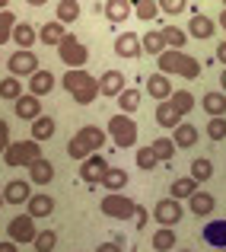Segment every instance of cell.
Segmentation results:
<instances>
[{"label":"cell","instance_id":"1","mask_svg":"<svg viewBox=\"0 0 226 252\" xmlns=\"http://www.w3.org/2000/svg\"><path fill=\"white\" fill-rule=\"evenodd\" d=\"M64 90L74 96V102L80 105H92L99 99V80L89 74V70H67V74L61 77Z\"/></svg>","mask_w":226,"mask_h":252},{"label":"cell","instance_id":"2","mask_svg":"<svg viewBox=\"0 0 226 252\" xmlns=\"http://www.w3.org/2000/svg\"><path fill=\"white\" fill-rule=\"evenodd\" d=\"M105 144V131L96 128V125H86V128H80L74 137H70L67 144V157L70 160H89L92 154H99V147Z\"/></svg>","mask_w":226,"mask_h":252},{"label":"cell","instance_id":"3","mask_svg":"<svg viewBox=\"0 0 226 252\" xmlns=\"http://www.w3.org/2000/svg\"><path fill=\"white\" fill-rule=\"evenodd\" d=\"M156 64H159V74L163 77L178 74V77H185V80H198V77H201V61L185 55V51H163V55L156 58Z\"/></svg>","mask_w":226,"mask_h":252},{"label":"cell","instance_id":"4","mask_svg":"<svg viewBox=\"0 0 226 252\" xmlns=\"http://www.w3.org/2000/svg\"><path fill=\"white\" fill-rule=\"evenodd\" d=\"M42 157V144H35V141H10V147L3 150V163L6 166H32V163Z\"/></svg>","mask_w":226,"mask_h":252},{"label":"cell","instance_id":"5","mask_svg":"<svg viewBox=\"0 0 226 252\" xmlns=\"http://www.w3.org/2000/svg\"><path fill=\"white\" fill-rule=\"evenodd\" d=\"M57 58H61L64 64H67L70 70H86V61H89V48H86L83 42H80L77 35H64V42L57 45Z\"/></svg>","mask_w":226,"mask_h":252},{"label":"cell","instance_id":"6","mask_svg":"<svg viewBox=\"0 0 226 252\" xmlns=\"http://www.w3.org/2000/svg\"><path fill=\"white\" fill-rule=\"evenodd\" d=\"M105 131H109V137H112V141H115L121 150H128L131 144H137V122H134V118H128V115H121V112L109 118Z\"/></svg>","mask_w":226,"mask_h":252},{"label":"cell","instance_id":"7","mask_svg":"<svg viewBox=\"0 0 226 252\" xmlns=\"http://www.w3.org/2000/svg\"><path fill=\"white\" fill-rule=\"evenodd\" d=\"M99 208H102V214H105V217H115V220H131V217H134V208H137V204L131 201L128 195H105Z\"/></svg>","mask_w":226,"mask_h":252},{"label":"cell","instance_id":"8","mask_svg":"<svg viewBox=\"0 0 226 252\" xmlns=\"http://www.w3.org/2000/svg\"><path fill=\"white\" fill-rule=\"evenodd\" d=\"M35 220H32L29 214H16L10 223H6V236H10V243L16 246V243H32L35 240Z\"/></svg>","mask_w":226,"mask_h":252},{"label":"cell","instance_id":"9","mask_svg":"<svg viewBox=\"0 0 226 252\" xmlns=\"http://www.w3.org/2000/svg\"><path fill=\"white\" fill-rule=\"evenodd\" d=\"M6 67H10V77H32L38 70V55L35 51H13L6 58Z\"/></svg>","mask_w":226,"mask_h":252},{"label":"cell","instance_id":"10","mask_svg":"<svg viewBox=\"0 0 226 252\" xmlns=\"http://www.w3.org/2000/svg\"><path fill=\"white\" fill-rule=\"evenodd\" d=\"M153 220L163 223V230H172L178 220H182V201H172V198H163V201H156V208L150 211Z\"/></svg>","mask_w":226,"mask_h":252},{"label":"cell","instance_id":"11","mask_svg":"<svg viewBox=\"0 0 226 252\" xmlns=\"http://www.w3.org/2000/svg\"><path fill=\"white\" fill-rule=\"evenodd\" d=\"M105 169H109L105 157L102 154H92L89 160L80 163V179H83L86 185H99V182H102V176H105Z\"/></svg>","mask_w":226,"mask_h":252},{"label":"cell","instance_id":"12","mask_svg":"<svg viewBox=\"0 0 226 252\" xmlns=\"http://www.w3.org/2000/svg\"><path fill=\"white\" fill-rule=\"evenodd\" d=\"M13 112H16V118H23V122H35L38 115H45L42 112V99H35V96H29V93H23V96L13 102Z\"/></svg>","mask_w":226,"mask_h":252},{"label":"cell","instance_id":"13","mask_svg":"<svg viewBox=\"0 0 226 252\" xmlns=\"http://www.w3.org/2000/svg\"><path fill=\"white\" fill-rule=\"evenodd\" d=\"M10 42L16 45V51H32V45L38 42V29L32 23H16V26H13Z\"/></svg>","mask_w":226,"mask_h":252},{"label":"cell","instance_id":"14","mask_svg":"<svg viewBox=\"0 0 226 252\" xmlns=\"http://www.w3.org/2000/svg\"><path fill=\"white\" fill-rule=\"evenodd\" d=\"M185 32H188L191 38H198V42H207V38L217 32V23L210 16H204V13H195V16L188 19V29Z\"/></svg>","mask_w":226,"mask_h":252},{"label":"cell","instance_id":"15","mask_svg":"<svg viewBox=\"0 0 226 252\" xmlns=\"http://www.w3.org/2000/svg\"><path fill=\"white\" fill-rule=\"evenodd\" d=\"M115 55L118 58H141L143 55L141 35H134V32H121V35L115 38Z\"/></svg>","mask_w":226,"mask_h":252},{"label":"cell","instance_id":"16","mask_svg":"<svg viewBox=\"0 0 226 252\" xmlns=\"http://www.w3.org/2000/svg\"><path fill=\"white\" fill-rule=\"evenodd\" d=\"M124 93V74L121 70H105L102 77H99V96H121Z\"/></svg>","mask_w":226,"mask_h":252},{"label":"cell","instance_id":"17","mask_svg":"<svg viewBox=\"0 0 226 252\" xmlns=\"http://www.w3.org/2000/svg\"><path fill=\"white\" fill-rule=\"evenodd\" d=\"M32 198V185L26 182V179H13V182H6L3 189V201L6 204H26Z\"/></svg>","mask_w":226,"mask_h":252},{"label":"cell","instance_id":"18","mask_svg":"<svg viewBox=\"0 0 226 252\" xmlns=\"http://www.w3.org/2000/svg\"><path fill=\"white\" fill-rule=\"evenodd\" d=\"M51 90H55V74H51V70H42V67H38L35 74L29 77V96L42 99V96H48Z\"/></svg>","mask_w":226,"mask_h":252},{"label":"cell","instance_id":"19","mask_svg":"<svg viewBox=\"0 0 226 252\" xmlns=\"http://www.w3.org/2000/svg\"><path fill=\"white\" fill-rule=\"evenodd\" d=\"M26 204H29V217L32 220H45V217L55 214V195H32Z\"/></svg>","mask_w":226,"mask_h":252},{"label":"cell","instance_id":"20","mask_svg":"<svg viewBox=\"0 0 226 252\" xmlns=\"http://www.w3.org/2000/svg\"><path fill=\"white\" fill-rule=\"evenodd\" d=\"M188 208H191V214H198V217H207V214H214V208H217V198L210 195V191L198 189L195 195L188 198Z\"/></svg>","mask_w":226,"mask_h":252},{"label":"cell","instance_id":"21","mask_svg":"<svg viewBox=\"0 0 226 252\" xmlns=\"http://www.w3.org/2000/svg\"><path fill=\"white\" fill-rule=\"evenodd\" d=\"M204 243L207 246H214V252L226 249V220H210L207 227H204Z\"/></svg>","mask_w":226,"mask_h":252},{"label":"cell","instance_id":"22","mask_svg":"<svg viewBox=\"0 0 226 252\" xmlns=\"http://www.w3.org/2000/svg\"><path fill=\"white\" fill-rule=\"evenodd\" d=\"M29 169V182L32 185H48L51 179H55V163H48L45 157H38L32 166H26Z\"/></svg>","mask_w":226,"mask_h":252},{"label":"cell","instance_id":"23","mask_svg":"<svg viewBox=\"0 0 226 252\" xmlns=\"http://www.w3.org/2000/svg\"><path fill=\"white\" fill-rule=\"evenodd\" d=\"M147 93L156 102H169V96H172V83H169V77H163V74H150L147 77Z\"/></svg>","mask_w":226,"mask_h":252},{"label":"cell","instance_id":"24","mask_svg":"<svg viewBox=\"0 0 226 252\" xmlns=\"http://www.w3.org/2000/svg\"><path fill=\"white\" fill-rule=\"evenodd\" d=\"M29 131H32V141H35V144H42V141H48V137H55L57 122H55L51 115H38L35 122L29 125Z\"/></svg>","mask_w":226,"mask_h":252},{"label":"cell","instance_id":"25","mask_svg":"<svg viewBox=\"0 0 226 252\" xmlns=\"http://www.w3.org/2000/svg\"><path fill=\"white\" fill-rule=\"evenodd\" d=\"M172 144H175V150L178 147H182V150L195 147V144H198V128H195V125H188V122H182L175 131H172Z\"/></svg>","mask_w":226,"mask_h":252},{"label":"cell","instance_id":"26","mask_svg":"<svg viewBox=\"0 0 226 252\" xmlns=\"http://www.w3.org/2000/svg\"><path fill=\"white\" fill-rule=\"evenodd\" d=\"M64 35H67V29H64L57 19H51V23H45L42 29H38V42L51 45V48H55V45H61V42H64Z\"/></svg>","mask_w":226,"mask_h":252},{"label":"cell","instance_id":"27","mask_svg":"<svg viewBox=\"0 0 226 252\" xmlns=\"http://www.w3.org/2000/svg\"><path fill=\"white\" fill-rule=\"evenodd\" d=\"M201 105H204V112H207V118H223L226 115V96L223 93H204Z\"/></svg>","mask_w":226,"mask_h":252},{"label":"cell","instance_id":"28","mask_svg":"<svg viewBox=\"0 0 226 252\" xmlns=\"http://www.w3.org/2000/svg\"><path fill=\"white\" fill-rule=\"evenodd\" d=\"M159 35H163V42H166L169 51H182L185 42H188V32L178 29V26H166V29H159Z\"/></svg>","mask_w":226,"mask_h":252},{"label":"cell","instance_id":"29","mask_svg":"<svg viewBox=\"0 0 226 252\" xmlns=\"http://www.w3.org/2000/svg\"><path fill=\"white\" fill-rule=\"evenodd\" d=\"M198 191V182L191 176H182V179H175V182L169 185V198L172 201H182V198H191Z\"/></svg>","mask_w":226,"mask_h":252},{"label":"cell","instance_id":"30","mask_svg":"<svg viewBox=\"0 0 226 252\" xmlns=\"http://www.w3.org/2000/svg\"><path fill=\"white\" fill-rule=\"evenodd\" d=\"M99 185H105L109 191H121L124 185H128V169H121V166H109Z\"/></svg>","mask_w":226,"mask_h":252},{"label":"cell","instance_id":"31","mask_svg":"<svg viewBox=\"0 0 226 252\" xmlns=\"http://www.w3.org/2000/svg\"><path fill=\"white\" fill-rule=\"evenodd\" d=\"M153 118H156V125H163V128H172V131H175L178 125H182L178 112L172 109L169 102H156V115H153Z\"/></svg>","mask_w":226,"mask_h":252},{"label":"cell","instance_id":"32","mask_svg":"<svg viewBox=\"0 0 226 252\" xmlns=\"http://www.w3.org/2000/svg\"><path fill=\"white\" fill-rule=\"evenodd\" d=\"M131 13H134V6H131L128 0H109V3H105V16H109V23H124Z\"/></svg>","mask_w":226,"mask_h":252},{"label":"cell","instance_id":"33","mask_svg":"<svg viewBox=\"0 0 226 252\" xmlns=\"http://www.w3.org/2000/svg\"><path fill=\"white\" fill-rule=\"evenodd\" d=\"M169 105L178 112V118H182V115H188V112L195 109V96H191V93H185V90H172Z\"/></svg>","mask_w":226,"mask_h":252},{"label":"cell","instance_id":"34","mask_svg":"<svg viewBox=\"0 0 226 252\" xmlns=\"http://www.w3.org/2000/svg\"><path fill=\"white\" fill-rule=\"evenodd\" d=\"M153 157H156V163H169L172 157H175V144H172V137H156V141L150 144Z\"/></svg>","mask_w":226,"mask_h":252},{"label":"cell","instance_id":"35","mask_svg":"<svg viewBox=\"0 0 226 252\" xmlns=\"http://www.w3.org/2000/svg\"><path fill=\"white\" fill-rule=\"evenodd\" d=\"M175 246H178L175 230H163V227H159L156 233H153V249H156V252H172Z\"/></svg>","mask_w":226,"mask_h":252},{"label":"cell","instance_id":"36","mask_svg":"<svg viewBox=\"0 0 226 252\" xmlns=\"http://www.w3.org/2000/svg\"><path fill=\"white\" fill-rule=\"evenodd\" d=\"M55 16H57L61 26L77 23V19H80V3H74V0H61V3L55 6Z\"/></svg>","mask_w":226,"mask_h":252},{"label":"cell","instance_id":"37","mask_svg":"<svg viewBox=\"0 0 226 252\" xmlns=\"http://www.w3.org/2000/svg\"><path fill=\"white\" fill-rule=\"evenodd\" d=\"M118 105H121V115H134L137 109H141V90H134V86H124V93L118 96Z\"/></svg>","mask_w":226,"mask_h":252},{"label":"cell","instance_id":"38","mask_svg":"<svg viewBox=\"0 0 226 252\" xmlns=\"http://www.w3.org/2000/svg\"><path fill=\"white\" fill-rule=\"evenodd\" d=\"M141 48L147 51V55H153V58H159L163 51H169V48H166V42H163V35H159V29L156 32H147V35L141 38Z\"/></svg>","mask_w":226,"mask_h":252},{"label":"cell","instance_id":"39","mask_svg":"<svg viewBox=\"0 0 226 252\" xmlns=\"http://www.w3.org/2000/svg\"><path fill=\"white\" fill-rule=\"evenodd\" d=\"M210 176H214V163H210L207 157H198V160L191 163V179L201 185V182H207Z\"/></svg>","mask_w":226,"mask_h":252},{"label":"cell","instance_id":"40","mask_svg":"<svg viewBox=\"0 0 226 252\" xmlns=\"http://www.w3.org/2000/svg\"><path fill=\"white\" fill-rule=\"evenodd\" d=\"M19 96H23V83H19L16 77H3V80H0V99H10V102H16Z\"/></svg>","mask_w":226,"mask_h":252},{"label":"cell","instance_id":"41","mask_svg":"<svg viewBox=\"0 0 226 252\" xmlns=\"http://www.w3.org/2000/svg\"><path fill=\"white\" fill-rule=\"evenodd\" d=\"M32 246H35V252H55V246H57V233H55V230H42V233H35Z\"/></svg>","mask_w":226,"mask_h":252},{"label":"cell","instance_id":"42","mask_svg":"<svg viewBox=\"0 0 226 252\" xmlns=\"http://www.w3.org/2000/svg\"><path fill=\"white\" fill-rule=\"evenodd\" d=\"M134 16L137 19H153V16H159V3L156 0H134Z\"/></svg>","mask_w":226,"mask_h":252},{"label":"cell","instance_id":"43","mask_svg":"<svg viewBox=\"0 0 226 252\" xmlns=\"http://www.w3.org/2000/svg\"><path fill=\"white\" fill-rule=\"evenodd\" d=\"M13 26H16V16H13L10 10H3V13H0V45H3V42H10Z\"/></svg>","mask_w":226,"mask_h":252},{"label":"cell","instance_id":"44","mask_svg":"<svg viewBox=\"0 0 226 252\" xmlns=\"http://www.w3.org/2000/svg\"><path fill=\"white\" fill-rule=\"evenodd\" d=\"M207 137L210 141H223L226 137V118H207Z\"/></svg>","mask_w":226,"mask_h":252},{"label":"cell","instance_id":"45","mask_svg":"<svg viewBox=\"0 0 226 252\" xmlns=\"http://www.w3.org/2000/svg\"><path fill=\"white\" fill-rule=\"evenodd\" d=\"M137 169H156V157H153V150L150 147H141L137 150Z\"/></svg>","mask_w":226,"mask_h":252},{"label":"cell","instance_id":"46","mask_svg":"<svg viewBox=\"0 0 226 252\" xmlns=\"http://www.w3.org/2000/svg\"><path fill=\"white\" fill-rule=\"evenodd\" d=\"M185 10V0H159V13H182Z\"/></svg>","mask_w":226,"mask_h":252},{"label":"cell","instance_id":"47","mask_svg":"<svg viewBox=\"0 0 226 252\" xmlns=\"http://www.w3.org/2000/svg\"><path fill=\"white\" fill-rule=\"evenodd\" d=\"M147 220H150V211L137 204V208H134V227H137V230H143V227H147Z\"/></svg>","mask_w":226,"mask_h":252},{"label":"cell","instance_id":"48","mask_svg":"<svg viewBox=\"0 0 226 252\" xmlns=\"http://www.w3.org/2000/svg\"><path fill=\"white\" fill-rule=\"evenodd\" d=\"M6 147H10V125L0 118V154H3Z\"/></svg>","mask_w":226,"mask_h":252},{"label":"cell","instance_id":"49","mask_svg":"<svg viewBox=\"0 0 226 252\" xmlns=\"http://www.w3.org/2000/svg\"><path fill=\"white\" fill-rule=\"evenodd\" d=\"M96 252H121L118 243H102V246H96Z\"/></svg>","mask_w":226,"mask_h":252},{"label":"cell","instance_id":"50","mask_svg":"<svg viewBox=\"0 0 226 252\" xmlns=\"http://www.w3.org/2000/svg\"><path fill=\"white\" fill-rule=\"evenodd\" d=\"M217 61H220L223 67H226V42H220V45H217Z\"/></svg>","mask_w":226,"mask_h":252},{"label":"cell","instance_id":"51","mask_svg":"<svg viewBox=\"0 0 226 252\" xmlns=\"http://www.w3.org/2000/svg\"><path fill=\"white\" fill-rule=\"evenodd\" d=\"M0 252H19L16 246H13V243L10 240H6V243H0Z\"/></svg>","mask_w":226,"mask_h":252},{"label":"cell","instance_id":"52","mask_svg":"<svg viewBox=\"0 0 226 252\" xmlns=\"http://www.w3.org/2000/svg\"><path fill=\"white\" fill-rule=\"evenodd\" d=\"M220 86H223V96H226V67H223V74H220Z\"/></svg>","mask_w":226,"mask_h":252},{"label":"cell","instance_id":"53","mask_svg":"<svg viewBox=\"0 0 226 252\" xmlns=\"http://www.w3.org/2000/svg\"><path fill=\"white\" fill-rule=\"evenodd\" d=\"M220 29H226V6H223V13H220Z\"/></svg>","mask_w":226,"mask_h":252},{"label":"cell","instance_id":"54","mask_svg":"<svg viewBox=\"0 0 226 252\" xmlns=\"http://www.w3.org/2000/svg\"><path fill=\"white\" fill-rule=\"evenodd\" d=\"M3 10H6V3H3V0H0V13H3Z\"/></svg>","mask_w":226,"mask_h":252},{"label":"cell","instance_id":"55","mask_svg":"<svg viewBox=\"0 0 226 252\" xmlns=\"http://www.w3.org/2000/svg\"><path fill=\"white\" fill-rule=\"evenodd\" d=\"M0 208H3V191H0Z\"/></svg>","mask_w":226,"mask_h":252},{"label":"cell","instance_id":"56","mask_svg":"<svg viewBox=\"0 0 226 252\" xmlns=\"http://www.w3.org/2000/svg\"><path fill=\"white\" fill-rule=\"evenodd\" d=\"M178 252H191V249H178Z\"/></svg>","mask_w":226,"mask_h":252},{"label":"cell","instance_id":"57","mask_svg":"<svg viewBox=\"0 0 226 252\" xmlns=\"http://www.w3.org/2000/svg\"><path fill=\"white\" fill-rule=\"evenodd\" d=\"M220 252H226V249H220Z\"/></svg>","mask_w":226,"mask_h":252}]
</instances>
